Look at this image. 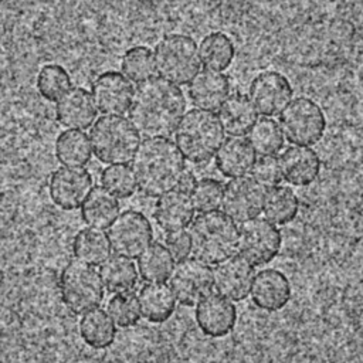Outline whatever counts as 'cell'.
I'll use <instances>...</instances> for the list:
<instances>
[{
  "mask_svg": "<svg viewBox=\"0 0 363 363\" xmlns=\"http://www.w3.org/2000/svg\"><path fill=\"white\" fill-rule=\"evenodd\" d=\"M193 257L206 264H218L238 250V227L224 211L200 213L189 227Z\"/></svg>",
  "mask_w": 363,
  "mask_h": 363,
  "instance_id": "3",
  "label": "cell"
},
{
  "mask_svg": "<svg viewBox=\"0 0 363 363\" xmlns=\"http://www.w3.org/2000/svg\"><path fill=\"white\" fill-rule=\"evenodd\" d=\"M278 125L284 138L292 145L311 146L322 139L326 129V118L313 99L296 96L279 113Z\"/></svg>",
  "mask_w": 363,
  "mask_h": 363,
  "instance_id": "8",
  "label": "cell"
},
{
  "mask_svg": "<svg viewBox=\"0 0 363 363\" xmlns=\"http://www.w3.org/2000/svg\"><path fill=\"white\" fill-rule=\"evenodd\" d=\"M224 139L220 119L211 111H187L174 129V142L184 159L200 164L211 159Z\"/></svg>",
  "mask_w": 363,
  "mask_h": 363,
  "instance_id": "4",
  "label": "cell"
},
{
  "mask_svg": "<svg viewBox=\"0 0 363 363\" xmlns=\"http://www.w3.org/2000/svg\"><path fill=\"white\" fill-rule=\"evenodd\" d=\"M108 238L115 254L135 258L152 244L153 227L142 211L125 210L108 227Z\"/></svg>",
  "mask_w": 363,
  "mask_h": 363,
  "instance_id": "9",
  "label": "cell"
},
{
  "mask_svg": "<svg viewBox=\"0 0 363 363\" xmlns=\"http://www.w3.org/2000/svg\"><path fill=\"white\" fill-rule=\"evenodd\" d=\"M142 315L152 323L166 322L176 309V296L164 282H147L138 294Z\"/></svg>",
  "mask_w": 363,
  "mask_h": 363,
  "instance_id": "24",
  "label": "cell"
},
{
  "mask_svg": "<svg viewBox=\"0 0 363 363\" xmlns=\"http://www.w3.org/2000/svg\"><path fill=\"white\" fill-rule=\"evenodd\" d=\"M173 255L162 242H152L138 258V272L146 282H163L173 269Z\"/></svg>",
  "mask_w": 363,
  "mask_h": 363,
  "instance_id": "33",
  "label": "cell"
},
{
  "mask_svg": "<svg viewBox=\"0 0 363 363\" xmlns=\"http://www.w3.org/2000/svg\"><path fill=\"white\" fill-rule=\"evenodd\" d=\"M105 288L112 294L128 292L138 282V271L133 261L122 255H109L99 268Z\"/></svg>",
  "mask_w": 363,
  "mask_h": 363,
  "instance_id": "32",
  "label": "cell"
},
{
  "mask_svg": "<svg viewBox=\"0 0 363 363\" xmlns=\"http://www.w3.org/2000/svg\"><path fill=\"white\" fill-rule=\"evenodd\" d=\"M37 89L47 101H58L71 89V77L60 64L44 65L37 75Z\"/></svg>",
  "mask_w": 363,
  "mask_h": 363,
  "instance_id": "36",
  "label": "cell"
},
{
  "mask_svg": "<svg viewBox=\"0 0 363 363\" xmlns=\"http://www.w3.org/2000/svg\"><path fill=\"white\" fill-rule=\"evenodd\" d=\"M254 265L241 254L217 264L213 271V284L220 295L230 301H244L251 291Z\"/></svg>",
  "mask_w": 363,
  "mask_h": 363,
  "instance_id": "16",
  "label": "cell"
},
{
  "mask_svg": "<svg viewBox=\"0 0 363 363\" xmlns=\"http://www.w3.org/2000/svg\"><path fill=\"white\" fill-rule=\"evenodd\" d=\"M184 111L183 91L162 77H152L135 88L129 121L145 139L167 138L174 132Z\"/></svg>",
  "mask_w": 363,
  "mask_h": 363,
  "instance_id": "1",
  "label": "cell"
},
{
  "mask_svg": "<svg viewBox=\"0 0 363 363\" xmlns=\"http://www.w3.org/2000/svg\"><path fill=\"white\" fill-rule=\"evenodd\" d=\"M299 210V199L288 186H274L265 191L262 211L268 221L274 224L291 223Z\"/></svg>",
  "mask_w": 363,
  "mask_h": 363,
  "instance_id": "29",
  "label": "cell"
},
{
  "mask_svg": "<svg viewBox=\"0 0 363 363\" xmlns=\"http://www.w3.org/2000/svg\"><path fill=\"white\" fill-rule=\"evenodd\" d=\"M79 336L92 349H106L116 337L115 322L102 308L86 311L79 319Z\"/></svg>",
  "mask_w": 363,
  "mask_h": 363,
  "instance_id": "27",
  "label": "cell"
},
{
  "mask_svg": "<svg viewBox=\"0 0 363 363\" xmlns=\"http://www.w3.org/2000/svg\"><path fill=\"white\" fill-rule=\"evenodd\" d=\"M92 156L91 139L82 130L67 129L57 136L55 157L64 166H85Z\"/></svg>",
  "mask_w": 363,
  "mask_h": 363,
  "instance_id": "31",
  "label": "cell"
},
{
  "mask_svg": "<svg viewBox=\"0 0 363 363\" xmlns=\"http://www.w3.org/2000/svg\"><path fill=\"white\" fill-rule=\"evenodd\" d=\"M91 146L96 159L106 164L132 162L140 136L132 122L118 115H104L91 128Z\"/></svg>",
  "mask_w": 363,
  "mask_h": 363,
  "instance_id": "5",
  "label": "cell"
},
{
  "mask_svg": "<svg viewBox=\"0 0 363 363\" xmlns=\"http://www.w3.org/2000/svg\"><path fill=\"white\" fill-rule=\"evenodd\" d=\"M196 176H194V173L193 172H190V170H186L184 172V174H183V177H182V182H180V184H179V190H182V191H184V193H190L191 191V189H193V186L196 184Z\"/></svg>",
  "mask_w": 363,
  "mask_h": 363,
  "instance_id": "42",
  "label": "cell"
},
{
  "mask_svg": "<svg viewBox=\"0 0 363 363\" xmlns=\"http://www.w3.org/2000/svg\"><path fill=\"white\" fill-rule=\"evenodd\" d=\"M92 183L91 173L84 167H57L48 182L50 199L62 210H75L82 206L94 189Z\"/></svg>",
  "mask_w": 363,
  "mask_h": 363,
  "instance_id": "14",
  "label": "cell"
},
{
  "mask_svg": "<svg viewBox=\"0 0 363 363\" xmlns=\"http://www.w3.org/2000/svg\"><path fill=\"white\" fill-rule=\"evenodd\" d=\"M153 216L163 231H179L193 221L194 206L187 193L176 189L157 199Z\"/></svg>",
  "mask_w": 363,
  "mask_h": 363,
  "instance_id": "22",
  "label": "cell"
},
{
  "mask_svg": "<svg viewBox=\"0 0 363 363\" xmlns=\"http://www.w3.org/2000/svg\"><path fill=\"white\" fill-rule=\"evenodd\" d=\"M194 318L199 329L210 337L227 336L235 326L237 308L220 294H208L196 306Z\"/></svg>",
  "mask_w": 363,
  "mask_h": 363,
  "instance_id": "17",
  "label": "cell"
},
{
  "mask_svg": "<svg viewBox=\"0 0 363 363\" xmlns=\"http://www.w3.org/2000/svg\"><path fill=\"white\" fill-rule=\"evenodd\" d=\"M255 163V152L247 139L241 136L227 138L216 152V166L225 177H240L251 172Z\"/></svg>",
  "mask_w": 363,
  "mask_h": 363,
  "instance_id": "23",
  "label": "cell"
},
{
  "mask_svg": "<svg viewBox=\"0 0 363 363\" xmlns=\"http://www.w3.org/2000/svg\"><path fill=\"white\" fill-rule=\"evenodd\" d=\"M282 177L292 186H309L320 172V159L309 146L294 145L278 157Z\"/></svg>",
  "mask_w": 363,
  "mask_h": 363,
  "instance_id": "19",
  "label": "cell"
},
{
  "mask_svg": "<svg viewBox=\"0 0 363 363\" xmlns=\"http://www.w3.org/2000/svg\"><path fill=\"white\" fill-rule=\"evenodd\" d=\"M133 91L130 81L122 72L105 71L94 79L91 96L101 113L121 116L129 111Z\"/></svg>",
  "mask_w": 363,
  "mask_h": 363,
  "instance_id": "15",
  "label": "cell"
},
{
  "mask_svg": "<svg viewBox=\"0 0 363 363\" xmlns=\"http://www.w3.org/2000/svg\"><path fill=\"white\" fill-rule=\"evenodd\" d=\"M281 245L279 228L267 218H250L238 228L240 254L254 267L269 264L278 255Z\"/></svg>",
  "mask_w": 363,
  "mask_h": 363,
  "instance_id": "10",
  "label": "cell"
},
{
  "mask_svg": "<svg viewBox=\"0 0 363 363\" xmlns=\"http://www.w3.org/2000/svg\"><path fill=\"white\" fill-rule=\"evenodd\" d=\"M159 75L174 85L189 84L199 72L200 57L196 41L186 34H167L155 47Z\"/></svg>",
  "mask_w": 363,
  "mask_h": 363,
  "instance_id": "7",
  "label": "cell"
},
{
  "mask_svg": "<svg viewBox=\"0 0 363 363\" xmlns=\"http://www.w3.org/2000/svg\"><path fill=\"white\" fill-rule=\"evenodd\" d=\"M121 68L129 81L140 84L153 77L156 71L155 55L149 47L135 45L125 51Z\"/></svg>",
  "mask_w": 363,
  "mask_h": 363,
  "instance_id": "35",
  "label": "cell"
},
{
  "mask_svg": "<svg viewBox=\"0 0 363 363\" xmlns=\"http://www.w3.org/2000/svg\"><path fill=\"white\" fill-rule=\"evenodd\" d=\"M111 250L108 234L99 228H82L72 240V252L75 258L94 267L101 265L109 257Z\"/></svg>",
  "mask_w": 363,
  "mask_h": 363,
  "instance_id": "28",
  "label": "cell"
},
{
  "mask_svg": "<svg viewBox=\"0 0 363 363\" xmlns=\"http://www.w3.org/2000/svg\"><path fill=\"white\" fill-rule=\"evenodd\" d=\"M164 245L167 247L173 258H176L177 261L189 257V254L191 252L190 237H189V233L184 230L167 233L164 237Z\"/></svg>",
  "mask_w": 363,
  "mask_h": 363,
  "instance_id": "41",
  "label": "cell"
},
{
  "mask_svg": "<svg viewBox=\"0 0 363 363\" xmlns=\"http://www.w3.org/2000/svg\"><path fill=\"white\" fill-rule=\"evenodd\" d=\"M102 186L116 199H129L136 191V179L128 164H111L101 173Z\"/></svg>",
  "mask_w": 363,
  "mask_h": 363,
  "instance_id": "37",
  "label": "cell"
},
{
  "mask_svg": "<svg viewBox=\"0 0 363 363\" xmlns=\"http://www.w3.org/2000/svg\"><path fill=\"white\" fill-rule=\"evenodd\" d=\"M223 189L221 182L217 179L204 177L197 180L190 191L194 210H199L200 213L217 210L221 206Z\"/></svg>",
  "mask_w": 363,
  "mask_h": 363,
  "instance_id": "39",
  "label": "cell"
},
{
  "mask_svg": "<svg viewBox=\"0 0 363 363\" xmlns=\"http://www.w3.org/2000/svg\"><path fill=\"white\" fill-rule=\"evenodd\" d=\"M218 119L223 130L230 136H242L248 133L257 121V111L247 95L234 92L228 95L218 109Z\"/></svg>",
  "mask_w": 363,
  "mask_h": 363,
  "instance_id": "25",
  "label": "cell"
},
{
  "mask_svg": "<svg viewBox=\"0 0 363 363\" xmlns=\"http://www.w3.org/2000/svg\"><path fill=\"white\" fill-rule=\"evenodd\" d=\"M235 55L233 40L223 31H213L207 34L199 45L200 62L211 71L227 69Z\"/></svg>",
  "mask_w": 363,
  "mask_h": 363,
  "instance_id": "30",
  "label": "cell"
},
{
  "mask_svg": "<svg viewBox=\"0 0 363 363\" xmlns=\"http://www.w3.org/2000/svg\"><path fill=\"white\" fill-rule=\"evenodd\" d=\"M58 288L64 305L77 315L96 308L105 295L99 271L79 259L64 265L60 272Z\"/></svg>",
  "mask_w": 363,
  "mask_h": 363,
  "instance_id": "6",
  "label": "cell"
},
{
  "mask_svg": "<svg viewBox=\"0 0 363 363\" xmlns=\"http://www.w3.org/2000/svg\"><path fill=\"white\" fill-rule=\"evenodd\" d=\"M187 92L193 105L199 109L216 111L228 98L230 79L221 72L203 69L189 82Z\"/></svg>",
  "mask_w": 363,
  "mask_h": 363,
  "instance_id": "21",
  "label": "cell"
},
{
  "mask_svg": "<svg viewBox=\"0 0 363 363\" xmlns=\"http://www.w3.org/2000/svg\"><path fill=\"white\" fill-rule=\"evenodd\" d=\"M251 172H252V177L262 187H267V189L278 186L282 180L279 162L275 156H261L258 160H255Z\"/></svg>",
  "mask_w": 363,
  "mask_h": 363,
  "instance_id": "40",
  "label": "cell"
},
{
  "mask_svg": "<svg viewBox=\"0 0 363 363\" xmlns=\"http://www.w3.org/2000/svg\"><path fill=\"white\" fill-rule=\"evenodd\" d=\"M138 189L147 197H162L176 190L184 174V157L167 138H146L132 157Z\"/></svg>",
  "mask_w": 363,
  "mask_h": 363,
  "instance_id": "2",
  "label": "cell"
},
{
  "mask_svg": "<svg viewBox=\"0 0 363 363\" xmlns=\"http://www.w3.org/2000/svg\"><path fill=\"white\" fill-rule=\"evenodd\" d=\"M248 143L259 156H275L284 147V135L278 122L261 118L248 130Z\"/></svg>",
  "mask_w": 363,
  "mask_h": 363,
  "instance_id": "34",
  "label": "cell"
},
{
  "mask_svg": "<svg viewBox=\"0 0 363 363\" xmlns=\"http://www.w3.org/2000/svg\"><path fill=\"white\" fill-rule=\"evenodd\" d=\"M96 106L91 94L82 88H71L64 96L57 101L55 115L58 122L74 130L91 128L96 119Z\"/></svg>",
  "mask_w": 363,
  "mask_h": 363,
  "instance_id": "20",
  "label": "cell"
},
{
  "mask_svg": "<svg viewBox=\"0 0 363 363\" xmlns=\"http://www.w3.org/2000/svg\"><path fill=\"white\" fill-rule=\"evenodd\" d=\"M265 187L252 176L234 177L223 189V211L237 223L257 217L262 210Z\"/></svg>",
  "mask_w": 363,
  "mask_h": 363,
  "instance_id": "12",
  "label": "cell"
},
{
  "mask_svg": "<svg viewBox=\"0 0 363 363\" xmlns=\"http://www.w3.org/2000/svg\"><path fill=\"white\" fill-rule=\"evenodd\" d=\"M250 292L257 308L267 312H277L289 302L292 289L284 272L275 268H265L254 275Z\"/></svg>",
  "mask_w": 363,
  "mask_h": 363,
  "instance_id": "18",
  "label": "cell"
},
{
  "mask_svg": "<svg viewBox=\"0 0 363 363\" xmlns=\"http://www.w3.org/2000/svg\"><path fill=\"white\" fill-rule=\"evenodd\" d=\"M176 299L184 306H193L207 296L213 284V269L196 257L179 259L169 275Z\"/></svg>",
  "mask_w": 363,
  "mask_h": 363,
  "instance_id": "11",
  "label": "cell"
},
{
  "mask_svg": "<svg viewBox=\"0 0 363 363\" xmlns=\"http://www.w3.org/2000/svg\"><path fill=\"white\" fill-rule=\"evenodd\" d=\"M108 313L119 328L135 326L140 319V306L139 301L132 292H119L115 294L106 305Z\"/></svg>",
  "mask_w": 363,
  "mask_h": 363,
  "instance_id": "38",
  "label": "cell"
},
{
  "mask_svg": "<svg viewBox=\"0 0 363 363\" xmlns=\"http://www.w3.org/2000/svg\"><path fill=\"white\" fill-rule=\"evenodd\" d=\"M292 85L278 71H262L254 77L248 88V99L254 109L264 116L279 115L291 102Z\"/></svg>",
  "mask_w": 363,
  "mask_h": 363,
  "instance_id": "13",
  "label": "cell"
},
{
  "mask_svg": "<svg viewBox=\"0 0 363 363\" xmlns=\"http://www.w3.org/2000/svg\"><path fill=\"white\" fill-rule=\"evenodd\" d=\"M119 201L102 184L95 186L81 206L82 221L94 228L104 230L119 214Z\"/></svg>",
  "mask_w": 363,
  "mask_h": 363,
  "instance_id": "26",
  "label": "cell"
}]
</instances>
